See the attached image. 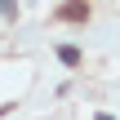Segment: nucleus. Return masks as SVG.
<instances>
[{
    "label": "nucleus",
    "mask_w": 120,
    "mask_h": 120,
    "mask_svg": "<svg viewBox=\"0 0 120 120\" xmlns=\"http://www.w3.org/2000/svg\"><path fill=\"white\" fill-rule=\"evenodd\" d=\"M58 18H67V22H85V18H89V4H85V0H71V4L58 9Z\"/></svg>",
    "instance_id": "1"
},
{
    "label": "nucleus",
    "mask_w": 120,
    "mask_h": 120,
    "mask_svg": "<svg viewBox=\"0 0 120 120\" xmlns=\"http://www.w3.org/2000/svg\"><path fill=\"white\" fill-rule=\"evenodd\" d=\"M58 58H62L67 67H76V62H80V49H71V45H62V49H58Z\"/></svg>",
    "instance_id": "2"
},
{
    "label": "nucleus",
    "mask_w": 120,
    "mask_h": 120,
    "mask_svg": "<svg viewBox=\"0 0 120 120\" xmlns=\"http://www.w3.org/2000/svg\"><path fill=\"white\" fill-rule=\"evenodd\" d=\"M98 120H111V116H98Z\"/></svg>",
    "instance_id": "3"
}]
</instances>
